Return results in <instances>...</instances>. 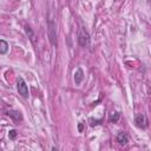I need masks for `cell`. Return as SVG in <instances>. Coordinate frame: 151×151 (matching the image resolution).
Returning a JSON list of instances; mask_svg holds the SVG:
<instances>
[{"instance_id":"cell-8","label":"cell","mask_w":151,"mask_h":151,"mask_svg":"<svg viewBox=\"0 0 151 151\" xmlns=\"http://www.w3.org/2000/svg\"><path fill=\"white\" fill-rule=\"evenodd\" d=\"M119 118H120V113H119V112H112V113L109 116V122L114 124V123H118Z\"/></svg>"},{"instance_id":"cell-5","label":"cell","mask_w":151,"mask_h":151,"mask_svg":"<svg viewBox=\"0 0 151 151\" xmlns=\"http://www.w3.org/2000/svg\"><path fill=\"white\" fill-rule=\"evenodd\" d=\"M116 140L118 142V144L120 145H126L127 142H129V136L126 132H119L116 137Z\"/></svg>"},{"instance_id":"cell-12","label":"cell","mask_w":151,"mask_h":151,"mask_svg":"<svg viewBox=\"0 0 151 151\" xmlns=\"http://www.w3.org/2000/svg\"><path fill=\"white\" fill-rule=\"evenodd\" d=\"M81 130H83V124L80 123V124H79V131H81Z\"/></svg>"},{"instance_id":"cell-4","label":"cell","mask_w":151,"mask_h":151,"mask_svg":"<svg viewBox=\"0 0 151 151\" xmlns=\"http://www.w3.org/2000/svg\"><path fill=\"white\" fill-rule=\"evenodd\" d=\"M134 125L137 127H139V129H146L149 126V120H147L146 116L143 114V113L136 114V117H134Z\"/></svg>"},{"instance_id":"cell-10","label":"cell","mask_w":151,"mask_h":151,"mask_svg":"<svg viewBox=\"0 0 151 151\" xmlns=\"http://www.w3.org/2000/svg\"><path fill=\"white\" fill-rule=\"evenodd\" d=\"M25 32H26V34L28 35V38H29L32 41H34V33H33V29L31 28L29 25H26V26H25Z\"/></svg>"},{"instance_id":"cell-7","label":"cell","mask_w":151,"mask_h":151,"mask_svg":"<svg viewBox=\"0 0 151 151\" xmlns=\"http://www.w3.org/2000/svg\"><path fill=\"white\" fill-rule=\"evenodd\" d=\"M83 80H84V71L81 68H77V71L74 72V83H76V85H80Z\"/></svg>"},{"instance_id":"cell-9","label":"cell","mask_w":151,"mask_h":151,"mask_svg":"<svg viewBox=\"0 0 151 151\" xmlns=\"http://www.w3.org/2000/svg\"><path fill=\"white\" fill-rule=\"evenodd\" d=\"M7 50H8V44L4 39H1L0 40V53L1 54H5L7 52Z\"/></svg>"},{"instance_id":"cell-3","label":"cell","mask_w":151,"mask_h":151,"mask_svg":"<svg viewBox=\"0 0 151 151\" xmlns=\"http://www.w3.org/2000/svg\"><path fill=\"white\" fill-rule=\"evenodd\" d=\"M90 34L85 29V28H81L79 32H78V44L83 47H86L90 45Z\"/></svg>"},{"instance_id":"cell-6","label":"cell","mask_w":151,"mask_h":151,"mask_svg":"<svg viewBox=\"0 0 151 151\" xmlns=\"http://www.w3.org/2000/svg\"><path fill=\"white\" fill-rule=\"evenodd\" d=\"M7 114H8L14 122H20V120L22 119V114H21V112L18 111V110H9V111L7 112Z\"/></svg>"},{"instance_id":"cell-1","label":"cell","mask_w":151,"mask_h":151,"mask_svg":"<svg viewBox=\"0 0 151 151\" xmlns=\"http://www.w3.org/2000/svg\"><path fill=\"white\" fill-rule=\"evenodd\" d=\"M47 35H48L50 42L53 46H57V44H58V41H57V25H55L54 19L51 15L47 17Z\"/></svg>"},{"instance_id":"cell-11","label":"cell","mask_w":151,"mask_h":151,"mask_svg":"<svg viewBox=\"0 0 151 151\" xmlns=\"http://www.w3.org/2000/svg\"><path fill=\"white\" fill-rule=\"evenodd\" d=\"M17 136H18V132L15 131V130H9V132H8V137H9V139H15L17 138Z\"/></svg>"},{"instance_id":"cell-13","label":"cell","mask_w":151,"mask_h":151,"mask_svg":"<svg viewBox=\"0 0 151 151\" xmlns=\"http://www.w3.org/2000/svg\"><path fill=\"white\" fill-rule=\"evenodd\" d=\"M147 1H151V0H147Z\"/></svg>"},{"instance_id":"cell-2","label":"cell","mask_w":151,"mask_h":151,"mask_svg":"<svg viewBox=\"0 0 151 151\" xmlns=\"http://www.w3.org/2000/svg\"><path fill=\"white\" fill-rule=\"evenodd\" d=\"M17 88H18L19 94H20L22 98H28V96H29L28 86H27L26 81H25L21 77H19V78L17 79Z\"/></svg>"}]
</instances>
